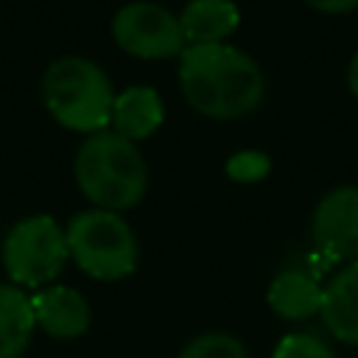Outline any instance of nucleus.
Masks as SVG:
<instances>
[{"label": "nucleus", "instance_id": "obj_1", "mask_svg": "<svg viewBox=\"0 0 358 358\" xmlns=\"http://www.w3.org/2000/svg\"><path fill=\"white\" fill-rule=\"evenodd\" d=\"M179 84L196 112L218 120L255 112L266 95L260 64L224 42L185 45L179 53Z\"/></svg>", "mask_w": 358, "mask_h": 358}, {"label": "nucleus", "instance_id": "obj_2", "mask_svg": "<svg viewBox=\"0 0 358 358\" xmlns=\"http://www.w3.org/2000/svg\"><path fill=\"white\" fill-rule=\"evenodd\" d=\"M78 190L101 210H129L143 201L148 187V168L140 148L123 134L103 129L90 134L73 162Z\"/></svg>", "mask_w": 358, "mask_h": 358}, {"label": "nucleus", "instance_id": "obj_3", "mask_svg": "<svg viewBox=\"0 0 358 358\" xmlns=\"http://www.w3.org/2000/svg\"><path fill=\"white\" fill-rule=\"evenodd\" d=\"M42 101L50 117L81 134H98L112 120V81L109 76L84 56H62L48 64L42 76Z\"/></svg>", "mask_w": 358, "mask_h": 358}, {"label": "nucleus", "instance_id": "obj_4", "mask_svg": "<svg viewBox=\"0 0 358 358\" xmlns=\"http://www.w3.org/2000/svg\"><path fill=\"white\" fill-rule=\"evenodd\" d=\"M64 235L76 266L95 280L115 282L137 268V238L120 213L101 207L81 210L67 221Z\"/></svg>", "mask_w": 358, "mask_h": 358}, {"label": "nucleus", "instance_id": "obj_5", "mask_svg": "<svg viewBox=\"0 0 358 358\" xmlns=\"http://www.w3.org/2000/svg\"><path fill=\"white\" fill-rule=\"evenodd\" d=\"M0 257L14 285L45 288L62 274L70 257L64 227L45 213L25 215L17 224H11V229L6 232Z\"/></svg>", "mask_w": 358, "mask_h": 358}, {"label": "nucleus", "instance_id": "obj_6", "mask_svg": "<svg viewBox=\"0 0 358 358\" xmlns=\"http://www.w3.org/2000/svg\"><path fill=\"white\" fill-rule=\"evenodd\" d=\"M112 39L117 48L140 59L179 56L187 45L179 17L151 0H131L120 6L112 17Z\"/></svg>", "mask_w": 358, "mask_h": 358}, {"label": "nucleus", "instance_id": "obj_7", "mask_svg": "<svg viewBox=\"0 0 358 358\" xmlns=\"http://www.w3.org/2000/svg\"><path fill=\"white\" fill-rule=\"evenodd\" d=\"M316 252L333 260H358V187L341 185L327 190L310 218Z\"/></svg>", "mask_w": 358, "mask_h": 358}, {"label": "nucleus", "instance_id": "obj_8", "mask_svg": "<svg viewBox=\"0 0 358 358\" xmlns=\"http://www.w3.org/2000/svg\"><path fill=\"white\" fill-rule=\"evenodd\" d=\"M36 327H42L50 338H78L90 330L92 313L87 299L70 285H45L31 296Z\"/></svg>", "mask_w": 358, "mask_h": 358}, {"label": "nucleus", "instance_id": "obj_9", "mask_svg": "<svg viewBox=\"0 0 358 358\" xmlns=\"http://www.w3.org/2000/svg\"><path fill=\"white\" fill-rule=\"evenodd\" d=\"M319 316L338 341L358 347V260L324 285Z\"/></svg>", "mask_w": 358, "mask_h": 358}, {"label": "nucleus", "instance_id": "obj_10", "mask_svg": "<svg viewBox=\"0 0 358 358\" xmlns=\"http://www.w3.org/2000/svg\"><path fill=\"white\" fill-rule=\"evenodd\" d=\"M162 115H165V106H162L159 92L148 84H134L115 95L109 126L112 131L134 143V140L148 137L162 123Z\"/></svg>", "mask_w": 358, "mask_h": 358}, {"label": "nucleus", "instance_id": "obj_11", "mask_svg": "<svg viewBox=\"0 0 358 358\" xmlns=\"http://www.w3.org/2000/svg\"><path fill=\"white\" fill-rule=\"evenodd\" d=\"M322 285L316 274L302 268H285L280 271L268 285V308L288 322H302L319 313L322 308Z\"/></svg>", "mask_w": 358, "mask_h": 358}, {"label": "nucleus", "instance_id": "obj_12", "mask_svg": "<svg viewBox=\"0 0 358 358\" xmlns=\"http://www.w3.org/2000/svg\"><path fill=\"white\" fill-rule=\"evenodd\" d=\"M238 6L232 0H187L179 25L187 45H210L224 42L238 28Z\"/></svg>", "mask_w": 358, "mask_h": 358}, {"label": "nucleus", "instance_id": "obj_13", "mask_svg": "<svg viewBox=\"0 0 358 358\" xmlns=\"http://www.w3.org/2000/svg\"><path fill=\"white\" fill-rule=\"evenodd\" d=\"M36 319L25 288L0 282V358H20L34 336Z\"/></svg>", "mask_w": 358, "mask_h": 358}, {"label": "nucleus", "instance_id": "obj_14", "mask_svg": "<svg viewBox=\"0 0 358 358\" xmlns=\"http://www.w3.org/2000/svg\"><path fill=\"white\" fill-rule=\"evenodd\" d=\"M179 358H249L246 347L229 333H204L193 338Z\"/></svg>", "mask_w": 358, "mask_h": 358}, {"label": "nucleus", "instance_id": "obj_15", "mask_svg": "<svg viewBox=\"0 0 358 358\" xmlns=\"http://www.w3.org/2000/svg\"><path fill=\"white\" fill-rule=\"evenodd\" d=\"M227 176L235 179V182H260L268 171H271V159L268 154L263 151H255V148H246V151H235L227 165H224Z\"/></svg>", "mask_w": 358, "mask_h": 358}, {"label": "nucleus", "instance_id": "obj_16", "mask_svg": "<svg viewBox=\"0 0 358 358\" xmlns=\"http://www.w3.org/2000/svg\"><path fill=\"white\" fill-rule=\"evenodd\" d=\"M271 358H336V355L322 338L310 333H291L274 347Z\"/></svg>", "mask_w": 358, "mask_h": 358}, {"label": "nucleus", "instance_id": "obj_17", "mask_svg": "<svg viewBox=\"0 0 358 358\" xmlns=\"http://www.w3.org/2000/svg\"><path fill=\"white\" fill-rule=\"evenodd\" d=\"M305 3L319 11H327V14H341V11L358 8V0H305Z\"/></svg>", "mask_w": 358, "mask_h": 358}, {"label": "nucleus", "instance_id": "obj_18", "mask_svg": "<svg viewBox=\"0 0 358 358\" xmlns=\"http://www.w3.org/2000/svg\"><path fill=\"white\" fill-rule=\"evenodd\" d=\"M347 84H350L352 95L358 98V53L350 59V67H347Z\"/></svg>", "mask_w": 358, "mask_h": 358}]
</instances>
